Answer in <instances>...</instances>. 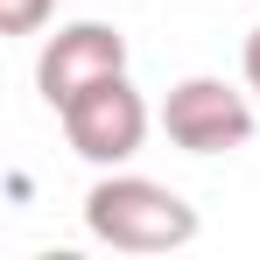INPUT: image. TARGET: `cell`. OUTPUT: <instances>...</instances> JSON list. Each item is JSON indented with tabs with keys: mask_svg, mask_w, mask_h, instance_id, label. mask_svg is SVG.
I'll return each mask as SVG.
<instances>
[{
	"mask_svg": "<svg viewBox=\"0 0 260 260\" xmlns=\"http://www.w3.org/2000/svg\"><path fill=\"white\" fill-rule=\"evenodd\" d=\"M85 232L113 253H176L204 232L197 204L155 183V176H134V169H113L85 190Z\"/></svg>",
	"mask_w": 260,
	"mask_h": 260,
	"instance_id": "6da1fadb",
	"label": "cell"
},
{
	"mask_svg": "<svg viewBox=\"0 0 260 260\" xmlns=\"http://www.w3.org/2000/svg\"><path fill=\"white\" fill-rule=\"evenodd\" d=\"M56 120H63V141H71V155H85L91 169H120L141 155V141L148 127L162 120V113H148V99L134 91V78H99L85 85L71 106H56Z\"/></svg>",
	"mask_w": 260,
	"mask_h": 260,
	"instance_id": "7a4b0ae2",
	"label": "cell"
},
{
	"mask_svg": "<svg viewBox=\"0 0 260 260\" xmlns=\"http://www.w3.org/2000/svg\"><path fill=\"white\" fill-rule=\"evenodd\" d=\"M162 134H169L183 155H232V148H246L253 141V99L239 85H225V78H183L169 85L162 99Z\"/></svg>",
	"mask_w": 260,
	"mask_h": 260,
	"instance_id": "3957f363",
	"label": "cell"
},
{
	"mask_svg": "<svg viewBox=\"0 0 260 260\" xmlns=\"http://www.w3.org/2000/svg\"><path fill=\"white\" fill-rule=\"evenodd\" d=\"M127 71V36L113 28V21H71V28H56L36 56V91H43V106H71L85 85L99 78H120Z\"/></svg>",
	"mask_w": 260,
	"mask_h": 260,
	"instance_id": "277c9868",
	"label": "cell"
},
{
	"mask_svg": "<svg viewBox=\"0 0 260 260\" xmlns=\"http://www.w3.org/2000/svg\"><path fill=\"white\" fill-rule=\"evenodd\" d=\"M49 14H56V0H0V36H36Z\"/></svg>",
	"mask_w": 260,
	"mask_h": 260,
	"instance_id": "5b68a950",
	"label": "cell"
},
{
	"mask_svg": "<svg viewBox=\"0 0 260 260\" xmlns=\"http://www.w3.org/2000/svg\"><path fill=\"white\" fill-rule=\"evenodd\" d=\"M239 71H246V91L260 99V28L246 36V49H239Z\"/></svg>",
	"mask_w": 260,
	"mask_h": 260,
	"instance_id": "8992f818",
	"label": "cell"
}]
</instances>
